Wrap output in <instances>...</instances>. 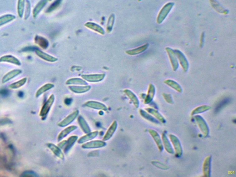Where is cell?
Returning a JSON list of instances; mask_svg holds the SVG:
<instances>
[{
  "instance_id": "21",
  "label": "cell",
  "mask_w": 236,
  "mask_h": 177,
  "mask_svg": "<svg viewBox=\"0 0 236 177\" xmlns=\"http://www.w3.org/2000/svg\"><path fill=\"white\" fill-rule=\"evenodd\" d=\"M26 81H27V78H25L16 82L12 83L9 86V88H12V89H17V88H20L25 84Z\"/></svg>"
},
{
  "instance_id": "1",
  "label": "cell",
  "mask_w": 236,
  "mask_h": 177,
  "mask_svg": "<svg viewBox=\"0 0 236 177\" xmlns=\"http://www.w3.org/2000/svg\"><path fill=\"white\" fill-rule=\"evenodd\" d=\"M174 6V3H169L161 8L157 16V22L160 24L163 22Z\"/></svg>"
},
{
  "instance_id": "15",
  "label": "cell",
  "mask_w": 236,
  "mask_h": 177,
  "mask_svg": "<svg viewBox=\"0 0 236 177\" xmlns=\"http://www.w3.org/2000/svg\"><path fill=\"white\" fill-rule=\"evenodd\" d=\"M146 110L149 114L153 115L155 117V118L157 119L160 122L162 123H165L166 122L165 119L158 111L154 110V109H151V108H147Z\"/></svg>"
},
{
  "instance_id": "31",
  "label": "cell",
  "mask_w": 236,
  "mask_h": 177,
  "mask_svg": "<svg viewBox=\"0 0 236 177\" xmlns=\"http://www.w3.org/2000/svg\"><path fill=\"white\" fill-rule=\"evenodd\" d=\"M113 22H114V17H113V16L112 15L108 19V31H109V30H111L113 25Z\"/></svg>"
},
{
  "instance_id": "6",
  "label": "cell",
  "mask_w": 236,
  "mask_h": 177,
  "mask_svg": "<svg viewBox=\"0 0 236 177\" xmlns=\"http://www.w3.org/2000/svg\"><path fill=\"white\" fill-rule=\"evenodd\" d=\"M211 156H207L203 164V173L205 177H209L211 173Z\"/></svg>"
},
{
  "instance_id": "26",
  "label": "cell",
  "mask_w": 236,
  "mask_h": 177,
  "mask_svg": "<svg viewBox=\"0 0 236 177\" xmlns=\"http://www.w3.org/2000/svg\"><path fill=\"white\" fill-rule=\"evenodd\" d=\"M52 84H47L45 85V86H43L42 88H40L38 91H37V93H36V97H39L40 95L42 94V93L45 92V91H47L48 89H50V88L52 87Z\"/></svg>"
},
{
  "instance_id": "24",
  "label": "cell",
  "mask_w": 236,
  "mask_h": 177,
  "mask_svg": "<svg viewBox=\"0 0 236 177\" xmlns=\"http://www.w3.org/2000/svg\"><path fill=\"white\" fill-rule=\"evenodd\" d=\"M51 99H50V100H49V101L45 104V105H44L43 109H42V110H41V113H40V115H46L47 114L48 111L49 110V109H50V107L51 105Z\"/></svg>"
},
{
  "instance_id": "12",
  "label": "cell",
  "mask_w": 236,
  "mask_h": 177,
  "mask_svg": "<svg viewBox=\"0 0 236 177\" xmlns=\"http://www.w3.org/2000/svg\"><path fill=\"white\" fill-rule=\"evenodd\" d=\"M35 51H36V54L39 57H40L41 58L45 60V61L50 62H55L57 60V59L55 58L54 57L50 55H48V54H46L44 52L38 50V49H36Z\"/></svg>"
},
{
  "instance_id": "29",
  "label": "cell",
  "mask_w": 236,
  "mask_h": 177,
  "mask_svg": "<svg viewBox=\"0 0 236 177\" xmlns=\"http://www.w3.org/2000/svg\"><path fill=\"white\" fill-rule=\"evenodd\" d=\"M162 95H163L164 99H165V101L167 103H169V104H173V101L171 94H168V93H163L162 94Z\"/></svg>"
},
{
  "instance_id": "3",
  "label": "cell",
  "mask_w": 236,
  "mask_h": 177,
  "mask_svg": "<svg viewBox=\"0 0 236 177\" xmlns=\"http://www.w3.org/2000/svg\"><path fill=\"white\" fill-rule=\"evenodd\" d=\"M165 50L168 54L173 70L176 71L179 68V64L174 50H173L172 48H169V47L165 48Z\"/></svg>"
},
{
  "instance_id": "5",
  "label": "cell",
  "mask_w": 236,
  "mask_h": 177,
  "mask_svg": "<svg viewBox=\"0 0 236 177\" xmlns=\"http://www.w3.org/2000/svg\"><path fill=\"white\" fill-rule=\"evenodd\" d=\"M170 140L173 143L174 149L176 151V155L177 157H180L183 153V149L180 140L177 137L173 134L169 135Z\"/></svg>"
},
{
  "instance_id": "32",
  "label": "cell",
  "mask_w": 236,
  "mask_h": 177,
  "mask_svg": "<svg viewBox=\"0 0 236 177\" xmlns=\"http://www.w3.org/2000/svg\"><path fill=\"white\" fill-rule=\"evenodd\" d=\"M60 2V0H56V1H55V3H54L51 6V7H50L49 9L48 10V11L51 12L52 10H53L57 6H58V5L59 4Z\"/></svg>"
},
{
  "instance_id": "13",
  "label": "cell",
  "mask_w": 236,
  "mask_h": 177,
  "mask_svg": "<svg viewBox=\"0 0 236 177\" xmlns=\"http://www.w3.org/2000/svg\"><path fill=\"white\" fill-rule=\"evenodd\" d=\"M149 47V44H146L143 46H140L139 48L134 49V50H130L126 51V53L129 55H136L140 54L144 52Z\"/></svg>"
},
{
  "instance_id": "17",
  "label": "cell",
  "mask_w": 236,
  "mask_h": 177,
  "mask_svg": "<svg viewBox=\"0 0 236 177\" xmlns=\"http://www.w3.org/2000/svg\"><path fill=\"white\" fill-rule=\"evenodd\" d=\"M85 25H86V26L88 27V28L95 30V31L99 32L100 34H104L105 32L103 29L102 27H101L100 25H98V24H96L93 23L89 22L86 24Z\"/></svg>"
},
{
  "instance_id": "23",
  "label": "cell",
  "mask_w": 236,
  "mask_h": 177,
  "mask_svg": "<svg viewBox=\"0 0 236 177\" xmlns=\"http://www.w3.org/2000/svg\"><path fill=\"white\" fill-rule=\"evenodd\" d=\"M141 114L142 116L145 119H146L148 121H149L151 122H152L155 124H159L158 121L156 119L154 118L151 115L148 114L147 113L143 110H141Z\"/></svg>"
},
{
  "instance_id": "2",
  "label": "cell",
  "mask_w": 236,
  "mask_h": 177,
  "mask_svg": "<svg viewBox=\"0 0 236 177\" xmlns=\"http://www.w3.org/2000/svg\"><path fill=\"white\" fill-rule=\"evenodd\" d=\"M194 118L203 136L204 137L208 136L209 133V128L203 118L200 115H196Z\"/></svg>"
},
{
  "instance_id": "28",
  "label": "cell",
  "mask_w": 236,
  "mask_h": 177,
  "mask_svg": "<svg viewBox=\"0 0 236 177\" xmlns=\"http://www.w3.org/2000/svg\"><path fill=\"white\" fill-rule=\"evenodd\" d=\"M152 163L154 165L155 167H157L158 168L161 169L166 170L168 169V167L167 166L165 165V164H163V163H161L159 162H152Z\"/></svg>"
},
{
  "instance_id": "20",
  "label": "cell",
  "mask_w": 236,
  "mask_h": 177,
  "mask_svg": "<svg viewBox=\"0 0 236 177\" xmlns=\"http://www.w3.org/2000/svg\"><path fill=\"white\" fill-rule=\"evenodd\" d=\"M210 109H211V107L210 106H207V105H202L195 109L191 112V115H194L197 114H201V113L208 110Z\"/></svg>"
},
{
  "instance_id": "14",
  "label": "cell",
  "mask_w": 236,
  "mask_h": 177,
  "mask_svg": "<svg viewBox=\"0 0 236 177\" xmlns=\"http://www.w3.org/2000/svg\"><path fill=\"white\" fill-rule=\"evenodd\" d=\"M164 83L165 84L171 87V88L179 92V93H181L182 92V88L181 85L174 80H171V79H167V80L164 81Z\"/></svg>"
},
{
  "instance_id": "8",
  "label": "cell",
  "mask_w": 236,
  "mask_h": 177,
  "mask_svg": "<svg viewBox=\"0 0 236 177\" xmlns=\"http://www.w3.org/2000/svg\"><path fill=\"white\" fill-rule=\"evenodd\" d=\"M155 94V88L153 84H150L147 95L145 100V104H149L153 100Z\"/></svg>"
},
{
  "instance_id": "10",
  "label": "cell",
  "mask_w": 236,
  "mask_h": 177,
  "mask_svg": "<svg viewBox=\"0 0 236 177\" xmlns=\"http://www.w3.org/2000/svg\"><path fill=\"white\" fill-rule=\"evenodd\" d=\"M21 72H22V71L20 70H14L10 72L3 78V80H2L3 83H5L7 82L8 81H9L11 79H13L21 73Z\"/></svg>"
},
{
  "instance_id": "9",
  "label": "cell",
  "mask_w": 236,
  "mask_h": 177,
  "mask_svg": "<svg viewBox=\"0 0 236 177\" xmlns=\"http://www.w3.org/2000/svg\"><path fill=\"white\" fill-rule=\"evenodd\" d=\"M162 139L165 150L169 154H173L174 153V150L165 133H163L162 134Z\"/></svg>"
},
{
  "instance_id": "33",
  "label": "cell",
  "mask_w": 236,
  "mask_h": 177,
  "mask_svg": "<svg viewBox=\"0 0 236 177\" xmlns=\"http://www.w3.org/2000/svg\"><path fill=\"white\" fill-rule=\"evenodd\" d=\"M23 92H19V93L18 94V96H19V97H23V93H22Z\"/></svg>"
},
{
  "instance_id": "11",
  "label": "cell",
  "mask_w": 236,
  "mask_h": 177,
  "mask_svg": "<svg viewBox=\"0 0 236 177\" xmlns=\"http://www.w3.org/2000/svg\"><path fill=\"white\" fill-rule=\"evenodd\" d=\"M0 62H7L17 65H20L21 63L15 57L10 55L4 56L0 58Z\"/></svg>"
},
{
  "instance_id": "4",
  "label": "cell",
  "mask_w": 236,
  "mask_h": 177,
  "mask_svg": "<svg viewBox=\"0 0 236 177\" xmlns=\"http://www.w3.org/2000/svg\"><path fill=\"white\" fill-rule=\"evenodd\" d=\"M174 51L177 56L178 60H179L180 62L183 70L185 72H186L188 70L189 66V62L186 58L181 51L178 50H174Z\"/></svg>"
},
{
  "instance_id": "27",
  "label": "cell",
  "mask_w": 236,
  "mask_h": 177,
  "mask_svg": "<svg viewBox=\"0 0 236 177\" xmlns=\"http://www.w3.org/2000/svg\"><path fill=\"white\" fill-rule=\"evenodd\" d=\"M37 174L32 171H26L22 174L20 177H37Z\"/></svg>"
},
{
  "instance_id": "19",
  "label": "cell",
  "mask_w": 236,
  "mask_h": 177,
  "mask_svg": "<svg viewBox=\"0 0 236 177\" xmlns=\"http://www.w3.org/2000/svg\"><path fill=\"white\" fill-rule=\"evenodd\" d=\"M35 42L36 44L39 45L43 49H46L49 46V42L47 40L41 37L36 36L35 37Z\"/></svg>"
},
{
  "instance_id": "30",
  "label": "cell",
  "mask_w": 236,
  "mask_h": 177,
  "mask_svg": "<svg viewBox=\"0 0 236 177\" xmlns=\"http://www.w3.org/2000/svg\"><path fill=\"white\" fill-rule=\"evenodd\" d=\"M30 11H31V4L29 1H26V10H25V19H27L30 14Z\"/></svg>"
},
{
  "instance_id": "18",
  "label": "cell",
  "mask_w": 236,
  "mask_h": 177,
  "mask_svg": "<svg viewBox=\"0 0 236 177\" xmlns=\"http://www.w3.org/2000/svg\"><path fill=\"white\" fill-rule=\"evenodd\" d=\"M15 16L12 14H6L0 17V26L12 21L15 19Z\"/></svg>"
},
{
  "instance_id": "25",
  "label": "cell",
  "mask_w": 236,
  "mask_h": 177,
  "mask_svg": "<svg viewBox=\"0 0 236 177\" xmlns=\"http://www.w3.org/2000/svg\"><path fill=\"white\" fill-rule=\"evenodd\" d=\"M230 99H225L224 100H222V101L220 102L219 104L217 105V107L215 108V111L216 113H218L220 110H222V108H224L225 106H226L227 104L230 103Z\"/></svg>"
},
{
  "instance_id": "16",
  "label": "cell",
  "mask_w": 236,
  "mask_h": 177,
  "mask_svg": "<svg viewBox=\"0 0 236 177\" xmlns=\"http://www.w3.org/2000/svg\"><path fill=\"white\" fill-rule=\"evenodd\" d=\"M46 0H42L37 5L33 11V16L36 17L46 4Z\"/></svg>"
},
{
  "instance_id": "7",
  "label": "cell",
  "mask_w": 236,
  "mask_h": 177,
  "mask_svg": "<svg viewBox=\"0 0 236 177\" xmlns=\"http://www.w3.org/2000/svg\"><path fill=\"white\" fill-rule=\"evenodd\" d=\"M149 132L151 136L152 137H153L155 143H156V145H157L160 151H163V145H162V141H161L160 136L157 131L153 129H149Z\"/></svg>"
},
{
  "instance_id": "34",
  "label": "cell",
  "mask_w": 236,
  "mask_h": 177,
  "mask_svg": "<svg viewBox=\"0 0 236 177\" xmlns=\"http://www.w3.org/2000/svg\"><path fill=\"white\" fill-rule=\"evenodd\" d=\"M49 1H51V0H49Z\"/></svg>"
},
{
  "instance_id": "22",
  "label": "cell",
  "mask_w": 236,
  "mask_h": 177,
  "mask_svg": "<svg viewBox=\"0 0 236 177\" xmlns=\"http://www.w3.org/2000/svg\"><path fill=\"white\" fill-rule=\"evenodd\" d=\"M25 6V0H18V13L20 18L23 16Z\"/></svg>"
}]
</instances>
